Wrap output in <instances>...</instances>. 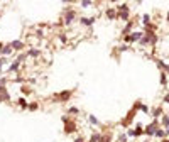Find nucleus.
<instances>
[{
    "label": "nucleus",
    "mask_w": 169,
    "mask_h": 142,
    "mask_svg": "<svg viewBox=\"0 0 169 142\" xmlns=\"http://www.w3.org/2000/svg\"><path fill=\"white\" fill-rule=\"evenodd\" d=\"M74 19H76V12H74L73 9L66 10V14H64V24H66V26H70V24L74 22Z\"/></svg>",
    "instance_id": "7ed1b4c3"
},
{
    "label": "nucleus",
    "mask_w": 169,
    "mask_h": 142,
    "mask_svg": "<svg viewBox=\"0 0 169 142\" xmlns=\"http://www.w3.org/2000/svg\"><path fill=\"white\" fill-rule=\"evenodd\" d=\"M71 97H73V90H64L58 95H54V101H68Z\"/></svg>",
    "instance_id": "f257e3e1"
},
{
    "label": "nucleus",
    "mask_w": 169,
    "mask_h": 142,
    "mask_svg": "<svg viewBox=\"0 0 169 142\" xmlns=\"http://www.w3.org/2000/svg\"><path fill=\"white\" fill-rule=\"evenodd\" d=\"M144 24H149V15H144Z\"/></svg>",
    "instance_id": "a878e982"
},
{
    "label": "nucleus",
    "mask_w": 169,
    "mask_h": 142,
    "mask_svg": "<svg viewBox=\"0 0 169 142\" xmlns=\"http://www.w3.org/2000/svg\"><path fill=\"white\" fill-rule=\"evenodd\" d=\"M76 130H78V125L73 120H68L64 123V134H66V135H71V134H74Z\"/></svg>",
    "instance_id": "f03ea898"
},
{
    "label": "nucleus",
    "mask_w": 169,
    "mask_h": 142,
    "mask_svg": "<svg viewBox=\"0 0 169 142\" xmlns=\"http://www.w3.org/2000/svg\"><path fill=\"white\" fill-rule=\"evenodd\" d=\"M107 17H108V19H117V10L108 9L107 10Z\"/></svg>",
    "instance_id": "ddd939ff"
},
{
    "label": "nucleus",
    "mask_w": 169,
    "mask_h": 142,
    "mask_svg": "<svg viewBox=\"0 0 169 142\" xmlns=\"http://www.w3.org/2000/svg\"><path fill=\"white\" fill-rule=\"evenodd\" d=\"M162 123H164L166 127H169V117H162Z\"/></svg>",
    "instance_id": "5701e85b"
},
{
    "label": "nucleus",
    "mask_w": 169,
    "mask_h": 142,
    "mask_svg": "<svg viewBox=\"0 0 169 142\" xmlns=\"http://www.w3.org/2000/svg\"><path fill=\"white\" fill-rule=\"evenodd\" d=\"M100 139H101V134H98V132H95V134H91L90 141H86V142H100Z\"/></svg>",
    "instance_id": "f8f14e48"
},
{
    "label": "nucleus",
    "mask_w": 169,
    "mask_h": 142,
    "mask_svg": "<svg viewBox=\"0 0 169 142\" xmlns=\"http://www.w3.org/2000/svg\"><path fill=\"white\" fill-rule=\"evenodd\" d=\"M156 135H157V137H164V130H159V129H157V130H156Z\"/></svg>",
    "instance_id": "b1692460"
},
{
    "label": "nucleus",
    "mask_w": 169,
    "mask_h": 142,
    "mask_svg": "<svg viewBox=\"0 0 169 142\" xmlns=\"http://www.w3.org/2000/svg\"><path fill=\"white\" fill-rule=\"evenodd\" d=\"M66 113H68L70 117H76V115H80V110H78L76 107H70V108L66 110Z\"/></svg>",
    "instance_id": "1a4fd4ad"
},
{
    "label": "nucleus",
    "mask_w": 169,
    "mask_h": 142,
    "mask_svg": "<svg viewBox=\"0 0 169 142\" xmlns=\"http://www.w3.org/2000/svg\"><path fill=\"white\" fill-rule=\"evenodd\" d=\"M63 3H71V0H61Z\"/></svg>",
    "instance_id": "c85d7f7f"
},
{
    "label": "nucleus",
    "mask_w": 169,
    "mask_h": 142,
    "mask_svg": "<svg viewBox=\"0 0 169 142\" xmlns=\"http://www.w3.org/2000/svg\"><path fill=\"white\" fill-rule=\"evenodd\" d=\"M80 5L83 7V9H88L90 5H91V0H81V2H80Z\"/></svg>",
    "instance_id": "dca6fc26"
},
{
    "label": "nucleus",
    "mask_w": 169,
    "mask_h": 142,
    "mask_svg": "<svg viewBox=\"0 0 169 142\" xmlns=\"http://www.w3.org/2000/svg\"><path fill=\"white\" fill-rule=\"evenodd\" d=\"M80 22H81V26H93V22H95V17H81L80 19Z\"/></svg>",
    "instance_id": "0eeeda50"
},
{
    "label": "nucleus",
    "mask_w": 169,
    "mask_h": 142,
    "mask_svg": "<svg viewBox=\"0 0 169 142\" xmlns=\"http://www.w3.org/2000/svg\"><path fill=\"white\" fill-rule=\"evenodd\" d=\"M156 130H157V122H152L150 125H147V127H146V134H147V135H154V134H156Z\"/></svg>",
    "instance_id": "39448f33"
},
{
    "label": "nucleus",
    "mask_w": 169,
    "mask_h": 142,
    "mask_svg": "<svg viewBox=\"0 0 169 142\" xmlns=\"http://www.w3.org/2000/svg\"><path fill=\"white\" fill-rule=\"evenodd\" d=\"M73 142H86V139H85L83 135H76V137H74V141H73Z\"/></svg>",
    "instance_id": "a211bd4d"
},
{
    "label": "nucleus",
    "mask_w": 169,
    "mask_h": 142,
    "mask_svg": "<svg viewBox=\"0 0 169 142\" xmlns=\"http://www.w3.org/2000/svg\"><path fill=\"white\" fill-rule=\"evenodd\" d=\"M7 63V58H0V73H2V66Z\"/></svg>",
    "instance_id": "412c9836"
},
{
    "label": "nucleus",
    "mask_w": 169,
    "mask_h": 142,
    "mask_svg": "<svg viewBox=\"0 0 169 142\" xmlns=\"http://www.w3.org/2000/svg\"><path fill=\"white\" fill-rule=\"evenodd\" d=\"M10 48L14 51H22L26 48V44H24L22 41H12V42H10Z\"/></svg>",
    "instance_id": "20e7f679"
},
{
    "label": "nucleus",
    "mask_w": 169,
    "mask_h": 142,
    "mask_svg": "<svg viewBox=\"0 0 169 142\" xmlns=\"http://www.w3.org/2000/svg\"><path fill=\"white\" fill-rule=\"evenodd\" d=\"M119 142H127V135H125V134L119 135Z\"/></svg>",
    "instance_id": "aec40b11"
},
{
    "label": "nucleus",
    "mask_w": 169,
    "mask_h": 142,
    "mask_svg": "<svg viewBox=\"0 0 169 142\" xmlns=\"http://www.w3.org/2000/svg\"><path fill=\"white\" fill-rule=\"evenodd\" d=\"M22 91H24V93H30V90L27 88V86H22Z\"/></svg>",
    "instance_id": "393cba45"
},
{
    "label": "nucleus",
    "mask_w": 169,
    "mask_h": 142,
    "mask_svg": "<svg viewBox=\"0 0 169 142\" xmlns=\"http://www.w3.org/2000/svg\"><path fill=\"white\" fill-rule=\"evenodd\" d=\"M17 105H19V107L22 108V110H26V108H27V105H29V101L26 100L24 97H20L19 100H17Z\"/></svg>",
    "instance_id": "6e6552de"
},
{
    "label": "nucleus",
    "mask_w": 169,
    "mask_h": 142,
    "mask_svg": "<svg viewBox=\"0 0 169 142\" xmlns=\"http://www.w3.org/2000/svg\"><path fill=\"white\" fill-rule=\"evenodd\" d=\"M154 115H156V117H159V115H161V108H157V110L154 112Z\"/></svg>",
    "instance_id": "bb28decb"
},
{
    "label": "nucleus",
    "mask_w": 169,
    "mask_h": 142,
    "mask_svg": "<svg viewBox=\"0 0 169 142\" xmlns=\"http://www.w3.org/2000/svg\"><path fill=\"white\" fill-rule=\"evenodd\" d=\"M162 142H169V141H162Z\"/></svg>",
    "instance_id": "7c9ffc66"
},
{
    "label": "nucleus",
    "mask_w": 169,
    "mask_h": 142,
    "mask_svg": "<svg viewBox=\"0 0 169 142\" xmlns=\"http://www.w3.org/2000/svg\"><path fill=\"white\" fill-rule=\"evenodd\" d=\"M41 54L39 49H29V52H27V56H30V58H37Z\"/></svg>",
    "instance_id": "4468645a"
},
{
    "label": "nucleus",
    "mask_w": 169,
    "mask_h": 142,
    "mask_svg": "<svg viewBox=\"0 0 169 142\" xmlns=\"http://www.w3.org/2000/svg\"><path fill=\"white\" fill-rule=\"evenodd\" d=\"M140 134H142V127L137 125V127H135V130H134V135H140Z\"/></svg>",
    "instance_id": "6ab92c4d"
},
{
    "label": "nucleus",
    "mask_w": 169,
    "mask_h": 142,
    "mask_svg": "<svg viewBox=\"0 0 169 142\" xmlns=\"http://www.w3.org/2000/svg\"><path fill=\"white\" fill-rule=\"evenodd\" d=\"M164 100H166V101L169 103V95H166V98H164Z\"/></svg>",
    "instance_id": "c756f323"
},
{
    "label": "nucleus",
    "mask_w": 169,
    "mask_h": 142,
    "mask_svg": "<svg viewBox=\"0 0 169 142\" xmlns=\"http://www.w3.org/2000/svg\"><path fill=\"white\" fill-rule=\"evenodd\" d=\"M12 48H10V44H7V46H3L2 49H0V54H5V56H9V54H12Z\"/></svg>",
    "instance_id": "9d476101"
},
{
    "label": "nucleus",
    "mask_w": 169,
    "mask_h": 142,
    "mask_svg": "<svg viewBox=\"0 0 169 142\" xmlns=\"http://www.w3.org/2000/svg\"><path fill=\"white\" fill-rule=\"evenodd\" d=\"M27 108H29L30 112H36L37 108H39V103H29V105H27Z\"/></svg>",
    "instance_id": "f3484780"
},
{
    "label": "nucleus",
    "mask_w": 169,
    "mask_h": 142,
    "mask_svg": "<svg viewBox=\"0 0 169 142\" xmlns=\"http://www.w3.org/2000/svg\"><path fill=\"white\" fill-rule=\"evenodd\" d=\"M3 90H5V86H3V83H0V93H2Z\"/></svg>",
    "instance_id": "cd10ccee"
},
{
    "label": "nucleus",
    "mask_w": 169,
    "mask_h": 142,
    "mask_svg": "<svg viewBox=\"0 0 169 142\" xmlns=\"http://www.w3.org/2000/svg\"><path fill=\"white\" fill-rule=\"evenodd\" d=\"M19 66H20V63H19V61L12 63V64H10V68H9V73H17V71H19Z\"/></svg>",
    "instance_id": "9b49d317"
},
{
    "label": "nucleus",
    "mask_w": 169,
    "mask_h": 142,
    "mask_svg": "<svg viewBox=\"0 0 169 142\" xmlns=\"http://www.w3.org/2000/svg\"><path fill=\"white\" fill-rule=\"evenodd\" d=\"M88 122L91 123V125H100V120L95 117V115H90V117H88Z\"/></svg>",
    "instance_id": "2eb2a0df"
},
{
    "label": "nucleus",
    "mask_w": 169,
    "mask_h": 142,
    "mask_svg": "<svg viewBox=\"0 0 169 142\" xmlns=\"http://www.w3.org/2000/svg\"><path fill=\"white\" fill-rule=\"evenodd\" d=\"M142 37V32H134V34H130L127 36V42H134V41H137Z\"/></svg>",
    "instance_id": "423d86ee"
},
{
    "label": "nucleus",
    "mask_w": 169,
    "mask_h": 142,
    "mask_svg": "<svg viewBox=\"0 0 169 142\" xmlns=\"http://www.w3.org/2000/svg\"><path fill=\"white\" fill-rule=\"evenodd\" d=\"M112 2H117V0H112Z\"/></svg>",
    "instance_id": "2f4dec72"
},
{
    "label": "nucleus",
    "mask_w": 169,
    "mask_h": 142,
    "mask_svg": "<svg viewBox=\"0 0 169 142\" xmlns=\"http://www.w3.org/2000/svg\"><path fill=\"white\" fill-rule=\"evenodd\" d=\"M61 120H63V123H66V122L70 120V115H68V113H66V115H63V117H61Z\"/></svg>",
    "instance_id": "4be33fe9"
}]
</instances>
